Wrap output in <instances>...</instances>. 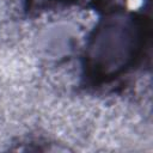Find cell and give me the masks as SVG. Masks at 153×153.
I'll list each match as a JSON object with an SVG mask.
<instances>
[{
  "mask_svg": "<svg viewBox=\"0 0 153 153\" xmlns=\"http://www.w3.org/2000/svg\"><path fill=\"white\" fill-rule=\"evenodd\" d=\"M120 29H115L114 37L111 31H108L109 37H98L94 39L97 44V69L96 75L106 80L110 76H115L120 73H126L131 66H134L139 59L145 55V47L148 42V26L145 22L139 19L129 18L124 20V26L122 27L121 22L118 23Z\"/></svg>",
  "mask_w": 153,
  "mask_h": 153,
  "instance_id": "obj_1",
  "label": "cell"
}]
</instances>
